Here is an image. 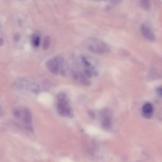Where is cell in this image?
<instances>
[{
    "label": "cell",
    "mask_w": 162,
    "mask_h": 162,
    "mask_svg": "<svg viewBox=\"0 0 162 162\" xmlns=\"http://www.w3.org/2000/svg\"><path fill=\"white\" fill-rule=\"evenodd\" d=\"M46 66L51 72L54 74H64L67 72L65 60L62 57L57 56L48 60Z\"/></svg>",
    "instance_id": "obj_1"
},
{
    "label": "cell",
    "mask_w": 162,
    "mask_h": 162,
    "mask_svg": "<svg viewBox=\"0 0 162 162\" xmlns=\"http://www.w3.org/2000/svg\"><path fill=\"white\" fill-rule=\"evenodd\" d=\"M87 47L91 52L96 54H105L110 51L108 45L97 39H89L87 41Z\"/></svg>",
    "instance_id": "obj_2"
},
{
    "label": "cell",
    "mask_w": 162,
    "mask_h": 162,
    "mask_svg": "<svg viewBox=\"0 0 162 162\" xmlns=\"http://www.w3.org/2000/svg\"><path fill=\"white\" fill-rule=\"evenodd\" d=\"M57 111L58 114L62 117H71L72 116V110L68 103L67 96L61 93L58 96Z\"/></svg>",
    "instance_id": "obj_3"
},
{
    "label": "cell",
    "mask_w": 162,
    "mask_h": 162,
    "mask_svg": "<svg viewBox=\"0 0 162 162\" xmlns=\"http://www.w3.org/2000/svg\"><path fill=\"white\" fill-rule=\"evenodd\" d=\"M14 115L17 119L22 120L27 127H31L32 117L31 114L26 108H19L14 111Z\"/></svg>",
    "instance_id": "obj_4"
},
{
    "label": "cell",
    "mask_w": 162,
    "mask_h": 162,
    "mask_svg": "<svg viewBox=\"0 0 162 162\" xmlns=\"http://www.w3.org/2000/svg\"><path fill=\"white\" fill-rule=\"evenodd\" d=\"M101 125L105 129H110L112 124V114L109 109L105 108L100 113Z\"/></svg>",
    "instance_id": "obj_5"
},
{
    "label": "cell",
    "mask_w": 162,
    "mask_h": 162,
    "mask_svg": "<svg viewBox=\"0 0 162 162\" xmlns=\"http://www.w3.org/2000/svg\"><path fill=\"white\" fill-rule=\"evenodd\" d=\"M141 32L143 36L149 41H153L155 40V35L153 32H152L150 27H149L146 24H143L141 27Z\"/></svg>",
    "instance_id": "obj_6"
},
{
    "label": "cell",
    "mask_w": 162,
    "mask_h": 162,
    "mask_svg": "<svg viewBox=\"0 0 162 162\" xmlns=\"http://www.w3.org/2000/svg\"><path fill=\"white\" fill-rule=\"evenodd\" d=\"M142 111H143V115L144 117L150 119L153 114V106L150 103H147L143 105V108H142Z\"/></svg>",
    "instance_id": "obj_7"
},
{
    "label": "cell",
    "mask_w": 162,
    "mask_h": 162,
    "mask_svg": "<svg viewBox=\"0 0 162 162\" xmlns=\"http://www.w3.org/2000/svg\"><path fill=\"white\" fill-rule=\"evenodd\" d=\"M50 43H51L50 38L49 37H46L45 39V41H44V43H43L44 49H45V50H46V49H48L49 48V46H50Z\"/></svg>",
    "instance_id": "obj_8"
},
{
    "label": "cell",
    "mask_w": 162,
    "mask_h": 162,
    "mask_svg": "<svg viewBox=\"0 0 162 162\" xmlns=\"http://www.w3.org/2000/svg\"><path fill=\"white\" fill-rule=\"evenodd\" d=\"M32 43L34 46H38L39 45V43H40V39L39 37L37 36L36 35L32 37Z\"/></svg>",
    "instance_id": "obj_9"
},
{
    "label": "cell",
    "mask_w": 162,
    "mask_h": 162,
    "mask_svg": "<svg viewBox=\"0 0 162 162\" xmlns=\"http://www.w3.org/2000/svg\"><path fill=\"white\" fill-rule=\"evenodd\" d=\"M157 92L158 93V95L162 96V86L158 87V89H157Z\"/></svg>",
    "instance_id": "obj_10"
}]
</instances>
